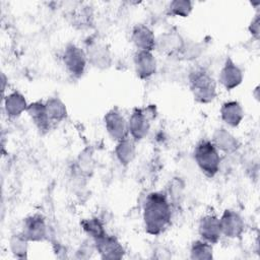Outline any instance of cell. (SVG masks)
I'll return each instance as SVG.
<instances>
[{"mask_svg": "<svg viewBox=\"0 0 260 260\" xmlns=\"http://www.w3.org/2000/svg\"><path fill=\"white\" fill-rule=\"evenodd\" d=\"M142 218L145 232L151 236L164 233L172 219L171 203L162 192H150L143 203Z\"/></svg>", "mask_w": 260, "mask_h": 260, "instance_id": "6da1fadb", "label": "cell"}, {"mask_svg": "<svg viewBox=\"0 0 260 260\" xmlns=\"http://www.w3.org/2000/svg\"><path fill=\"white\" fill-rule=\"evenodd\" d=\"M189 87L199 104H209L216 98V82L210 72L202 67L192 69L188 76Z\"/></svg>", "mask_w": 260, "mask_h": 260, "instance_id": "7a4b0ae2", "label": "cell"}, {"mask_svg": "<svg viewBox=\"0 0 260 260\" xmlns=\"http://www.w3.org/2000/svg\"><path fill=\"white\" fill-rule=\"evenodd\" d=\"M131 42L138 51L152 52L155 50L156 38L151 28L143 23L134 25L131 31Z\"/></svg>", "mask_w": 260, "mask_h": 260, "instance_id": "4fadbf2b", "label": "cell"}, {"mask_svg": "<svg viewBox=\"0 0 260 260\" xmlns=\"http://www.w3.org/2000/svg\"><path fill=\"white\" fill-rule=\"evenodd\" d=\"M244 109L238 101H226L220 107V118L230 127L236 128L243 121Z\"/></svg>", "mask_w": 260, "mask_h": 260, "instance_id": "e0dca14e", "label": "cell"}, {"mask_svg": "<svg viewBox=\"0 0 260 260\" xmlns=\"http://www.w3.org/2000/svg\"><path fill=\"white\" fill-rule=\"evenodd\" d=\"M134 70L140 79H148L156 72V59L152 52L148 51H138L133 55Z\"/></svg>", "mask_w": 260, "mask_h": 260, "instance_id": "7c38bea8", "label": "cell"}, {"mask_svg": "<svg viewBox=\"0 0 260 260\" xmlns=\"http://www.w3.org/2000/svg\"><path fill=\"white\" fill-rule=\"evenodd\" d=\"M20 233L28 240V242H43L48 235L45 217L38 213L25 217Z\"/></svg>", "mask_w": 260, "mask_h": 260, "instance_id": "ba28073f", "label": "cell"}, {"mask_svg": "<svg viewBox=\"0 0 260 260\" xmlns=\"http://www.w3.org/2000/svg\"><path fill=\"white\" fill-rule=\"evenodd\" d=\"M219 219V228L221 236L230 239L240 238L245 231V222L243 217L233 209H225Z\"/></svg>", "mask_w": 260, "mask_h": 260, "instance_id": "52a82bcc", "label": "cell"}, {"mask_svg": "<svg viewBox=\"0 0 260 260\" xmlns=\"http://www.w3.org/2000/svg\"><path fill=\"white\" fill-rule=\"evenodd\" d=\"M190 258L193 260H209L213 258L212 244L200 239L191 244Z\"/></svg>", "mask_w": 260, "mask_h": 260, "instance_id": "603a6c76", "label": "cell"}, {"mask_svg": "<svg viewBox=\"0 0 260 260\" xmlns=\"http://www.w3.org/2000/svg\"><path fill=\"white\" fill-rule=\"evenodd\" d=\"M155 107L135 108L128 119V133L135 141H140L146 137L150 129V121L154 118Z\"/></svg>", "mask_w": 260, "mask_h": 260, "instance_id": "277c9868", "label": "cell"}, {"mask_svg": "<svg viewBox=\"0 0 260 260\" xmlns=\"http://www.w3.org/2000/svg\"><path fill=\"white\" fill-rule=\"evenodd\" d=\"M86 57L88 63L99 69H107L112 63V57L107 46L101 42L93 41L87 45Z\"/></svg>", "mask_w": 260, "mask_h": 260, "instance_id": "5bb4252c", "label": "cell"}, {"mask_svg": "<svg viewBox=\"0 0 260 260\" xmlns=\"http://www.w3.org/2000/svg\"><path fill=\"white\" fill-rule=\"evenodd\" d=\"M28 104L25 96L18 90H13L4 98V110L8 117L17 118L26 112Z\"/></svg>", "mask_w": 260, "mask_h": 260, "instance_id": "d6986e66", "label": "cell"}, {"mask_svg": "<svg viewBox=\"0 0 260 260\" xmlns=\"http://www.w3.org/2000/svg\"><path fill=\"white\" fill-rule=\"evenodd\" d=\"M243 78L244 75L242 69L231 57H228L219 72L218 80L220 84L226 90H232L237 88L243 82Z\"/></svg>", "mask_w": 260, "mask_h": 260, "instance_id": "8fae6325", "label": "cell"}, {"mask_svg": "<svg viewBox=\"0 0 260 260\" xmlns=\"http://www.w3.org/2000/svg\"><path fill=\"white\" fill-rule=\"evenodd\" d=\"M136 154V146L135 141L130 137H126L118 142H116L115 146V155L118 161L126 167L132 162Z\"/></svg>", "mask_w": 260, "mask_h": 260, "instance_id": "ffe728a7", "label": "cell"}, {"mask_svg": "<svg viewBox=\"0 0 260 260\" xmlns=\"http://www.w3.org/2000/svg\"><path fill=\"white\" fill-rule=\"evenodd\" d=\"M62 60L67 72L76 78L83 75L88 62L85 51L72 43L65 46Z\"/></svg>", "mask_w": 260, "mask_h": 260, "instance_id": "5b68a950", "label": "cell"}, {"mask_svg": "<svg viewBox=\"0 0 260 260\" xmlns=\"http://www.w3.org/2000/svg\"><path fill=\"white\" fill-rule=\"evenodd\" d=\"M80 225H81L83 232L90 239H92V241H95L99 238H101L107 234L104 223L102 222V220L99 217H95V216L83 218L80 221Z\"/></svg>", "mask_w": 260, "mask_h": 260, "instance_id": "7402d4cb", "label": "cell"}, {"mask_svg": "<svg viewBox=\"0 0 260 260\" xmlns=\"http://www.w3.org/2000/svg\"><path fill=\"white\" fill-rule=\"evenodd\" d=\"M104 124L107 133L112 140L118 142L129 136L128 122L118 109H111L104 116Z\"/></svg>", "mask_w": 260, "mask_h": 260, "instance_id": "8992f818", "label": "cell"}, {"mask_svg": "<svg viewBox=\"0 0 260 260\" xmlns=\"http://www.w3.org/2000/svg\"><path fill=\"white\" fill-rule=\"evenodd\" d=\"M167 9L172 16L188 17L193 10V3L189 0H173L169 3Z\"/></svg>", "mask_w": 260, "mask_h": 260, "instance_id": "d4e9b609", "label": "cell"}, {"mask_svg": "<svg viewBox=\"0 0 260 260\" xmlns=\"http://www.w3.org/2000/svg\"><path fill=\"white\" fill-rule=\"evenodd\" d=\"M211 142L218 149L224 153L236 152L240 147V142L236 136H234L225 128L216 129L211 138Z\"/></svg>", "mask_w": 260, "mask_h": 260, "instance_id": "ac0fdd59", "label": "cell"}, {"mask_svg": "<svg viewBox=\"0 0 260 260\" xmlns=\"http://www.w3.org/2000/svg\"><path fill=\"white\" fill-rule=\"evenodd\" d=\"M46 110L52 123H60L67 118V108L58 96H51L45 102Z\"/></svg>", "mask_w": 260, "mask_h": 260, "instance_id": "44dd1931", "label": "cell"}, {"mask_svg": "<svg viewBox=\"0 0 260 260\" xmlns=\"http://www.w3.org/2000/svg\"><path fill=\"white\" fill-rule=\"evenodd\" d=\"M26 113L28 114L31 122L41 134H46L49 132L52 122L48 116L45 103L41 101H36L28 104Z\"/></svg>", "mask_w": 260, "mask_h": 260, "instance_id": "2e32d148", "label": "cell"}, {"mask_svg": "<svg viewBox=\"0 0 260 260\" xmlns=\"http://www.w3.org/2000/svg\"><path fill=\"white\" fill-rule=\"evenodd\" d=\"M9 248L14 257L23 259L27 257L28 240L21 234H14L9 240Z\"/></svg>", "mask_w": 260, "mask_h": 260, "instance_id": "cb8c5ba5", "label": "cell"}, {"mask_svg": "<svg viewBox=\"0 0 260 260\" xmlns=\"http://www.w3.org/2000/svg\"><path fill=\"white\" fill-rule=\"evenodd\" d=\"M93 246L102 259H121L125 254V249L120 241L108 233L93 241Z\"/></svg>", "mask_w": 260, "mask_h": 260, "instance_id": "30bf717a", "label": "cell"}, {"mask_svg": "<svg viewBox=\"0 0 260 260\" xmlns=\"http://www.w3.org/2000/svg\"><path fill=\"white\" fill-rule=\"evenodd\" d=\"M198 234L200 238L210 244H216L221 237L219 219L214 214L202 216L198 223Z\"/></svg>", "mask_w": 260, "mask_h": 260, "instance_id": "9a60e30c", "label": "cell"}, {"mask_svg": "<svg viewBox=\"0 0 260 260\" xmlns=\"http://www.w3.org/2000/svg\"><path fill=\"white\" fill-rule=\"evenodd\" d=\"M185 41L177 31H165L155 41V50L166 56H179L185 47Z\"/></svg>", "mask_w": 260, "mask_h": 260, "instance_id": "9c48e42d", "label": "cell"}, {"mask_svg": "<svg viewBox=\"0 0 260 260\" xmlns=\"http://www.w3.org/2000/svg\"><path fill=\"white\" fill-rule=\"evenodd\" d=\"M249 32L251 34V36L255 39L258 40L259 36H260V14L256 13L255 16L252 18L249 26H248Z\"/></svg>", "mask_w": 260, "mask_h": 260, "instance_id": "484cf974", "label": "cell"}, {"mask_svg": "<svg viewBox=\"0 0 260 260\" xmlns=\"http://www.w3.org/2000/svg\"><path fill=\"white\" fill-rule=\"evenodd\" d=\"M193 156L200 171L208 178L214 177L220 168L218 149L209 139H201L194 147Z\"/></svg>", "mask_w": 260, "mask_h": 260, "instance_id": "3957f363", "label": "cell"}]
</instances>
